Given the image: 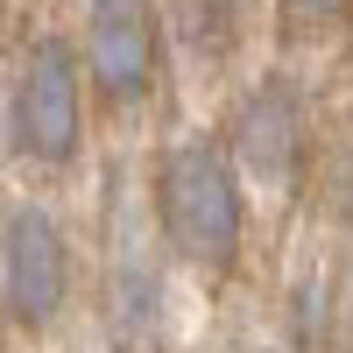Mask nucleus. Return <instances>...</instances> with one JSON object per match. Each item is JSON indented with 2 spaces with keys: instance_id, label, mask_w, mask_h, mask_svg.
I'll return each mask as SVG.
<instances>
[{
  "instance_id": "nucleus-1",
  "label": "nucleus",
  "mask_w": 353,
  "mask_h": 353,
  "mask_svg": "<svg viewBox=\"0 0 353 353\" xmlns=\"http://www.w3.org/2000/svg\"><path fill=\"white\" fill-rule=\"evenodd\" d=\"M156 219L184 261L226 269L241 248V184L219 141H176L156 170Z\"/></svg>"
},
{
  "instance_id": "nucleus-5",
  "label": "nucleus",
  "mask_w": 353,
  "mask_h": 353,
  "mask_svg": "<svg viewBox=\"0 0 353 353\" xmlns=\"http://www.w3.org/2000/svg\"><path fill=\"white\" fill-rule=\"evenodd\" d=\"M233 156H241L261 184H290L304 156V106L290 78H261L233 113Z\"/></svg>"
},
{
  "instance_id": "nucleus-3",
  "label": "nucleus",
  "mask_w": 353,
  "mask_h": 353,
  "mask_svg": "<svg viewBox=\"0 0 353 353\" xmlns=\"http://www.w3.org/2000/svg\"><path fill=\"white\" fill-rule=\"evenodd\" d=\"M0 290L21 325H50L64 311V290H71V254H64V233L43 205H14L8 226H0Z\"/></svg>"
},
{
  "instance_id": "nucleus-6",
  "label": "nucleus",
  "mask_w": 353,
  "mask_h": 353,
  "mask_svg": "<svg viewBox=\"0 0 353 353\" xmlns=\"http://www.w3.org/2000/svg\"><path fill=\"white\" fill-rule=\"evenodd\" d=\"M339 0H297V14H332Z\"/></svg>"
},
{
  "instance_id": "nucleus-7",
  "label": "nucleus",
  "mask_w": 353,
  "mask_h": 353,
  "mask_svg": "<svg viewBox=\"0 0 353 353\" xmlns=\"http://www.w3.org/2000/svg\"><path fill=\"white\" fill-rule=\"evenodd\" d=\"M346 261H353V184H346Z\"/></svg>"
},
{
  "instance_id": "nucleus-2",
  "label": "nucleus",
  "mask_w": 353,
  "mask_h": 353,
  "mask_svg": "<svg viewBox=\"0 0 353 353\" xmlns=\"http://www.w3.org/2000/svg\"><path fill=\"white\" fill-rule=\"evenodd\" d=\"M14 149L28 163H71L78 156V57L64 43H36L14 78V106H8Z\"/></svg>"
},
{
  "instance_id": "nucleus-4",
  "label": "nucleus",
  "mask_w": 353,
  "mask_h": 353,
  "mask_svg": "<svg viewBox=\"0 0 353 353\" xmlns=\"http://www.w3.org/2000/svg\"><path fill=\"white\" fill-rule=\"evenodd\" d=\"M85 64L106 99H141L156 78V21L149 0H92L85 14Z\"/></svg>"
}]
</instances>
